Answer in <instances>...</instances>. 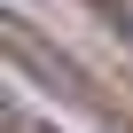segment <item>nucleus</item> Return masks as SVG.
Listing matches in <instances>:
<instances>
[{"mask_svg": "<svg viewBox=\"0 0 133 133\" xmlns=\"http://www.w3.org/2000/svg\"><path fill=\"white\" fill-rule=\"evenodd\" d=\"M102 16H110V24H117V31L133 39V0H102Z\"/></svg>", "mask_w": 133, "mask_h": 133, "instance_id": "f257e3e1", "label": "nucleus"}]
</instances>
